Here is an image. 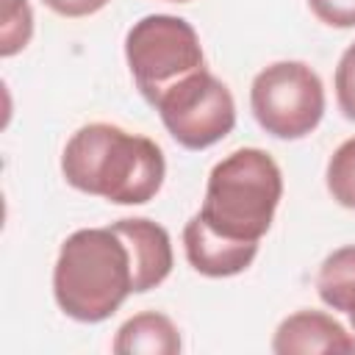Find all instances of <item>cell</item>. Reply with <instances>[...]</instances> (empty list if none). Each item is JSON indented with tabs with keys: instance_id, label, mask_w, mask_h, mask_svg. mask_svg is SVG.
Masks as SVG:
<instances>
[{
	"instance_id": "cell-1",
	"label": "cell",
	"mask_w": 355,
	"mask_h": 355,
	"mask_svg": "<svg viewBox=\"0 0 355 355\" xmlns=\"http://www.w3.org/2000/svg\"><path fill=\"white\" fill-rule=\"evenodd\" d=\"M61 172L78 191L116 205H144L158 194L166 161L153 139L108 122H92L67 141Z\"/></svg>"
},
{
	"instance_id": "cell-2",
	"label": "cell",
	"mask_w": 355,
	"mask_h": 355,
	"mask_svg": "<svg viewBox=\"0 0 355 355\" xmlns=\"http://www.w3.org/2000/svg\"><path fill=\"white\" fill-rule=\"evenodd\" d=\"M58 308L75 322H103L133 294V261L125 239L108 227L67 236L53 269Z\"/></svg>"
},
{
	"instance_id": "cell-3",
	"label": "cell",
	"mask_w": 355,
	"mask_h": 355,
	"mask_svg": "<svg viewBox=\"0 0 355 355\" xmlns=\"http://www.w3.org/2000/svg\"><path fill=\"white\" fill-rule=\"evenodd\" d=\"M280 197L283 175L275 158L258 147H241L211 169L200 216L219 236L258 241L269 230Z\"/></svg>"
},
{
	"instance_id": "cell-4",
	"label": "cell",
	"mask_w": 355,
	"mask_h": 355,
	"mask_svg": "<svg viewBox=\"0 0 355 355\" xmlns=\"http://www.w3.org/2000/svg\"><path fill=\"white\" fill-rule=\"evenodd\" d=\"M125 58L150 105L172 83L205 67L197 31L172 14H150L133 22L125 36Z\"/></svg>"
},
{
	"instance_id": "cell-5",
	"label": "cell",
	"mask_w": 355,
	"mask_h": 355,
	"mask_svg": "<svg viewBox=\"0 0 355 355\" xmlns=\"http://www.w3.org/2000/svg\"><path fill=\"white\" fill-rule=\"evenodd\" d=\"M258 125L275 139L308 136L324 114V86L302 61H277L261 69L250 89Z\"/></svg>"
},
{
	"instance_id": "cell-6",
	"label": "cell",
	"mask_w": 355,
	"mask_h": 355,
	"mask_svg": "<svg viewBox=\"0 0 355 355\" xmlns=\"http://www.w3.org/2000/svg\"><path fill=\"white\" fill-rule=\"evenodd\" d=\"M153 105L169 136L186 150H205L222 141L236 125L230 89L205 67L172 83Z\"/></svg>"
},
{
	"instance_id": "cell-7",
	"label": "cell",
	"mask_w": 355,
	"mask_h": 355,
	"mask_svg": "<svg viewBox=\"0 0 355 355\" xmlns=\"http://www.w3.org/2000/svg\"><path fill=\"white\" fill-rule=\"evenodd\" d=\"M183 250L189 263L205 277H230L244 272L258 255V241H236L211 230L200 214L183 227Z\"/></svg>"
},
{
	"instance_id": "cell-8",
	"label": "cell",
	"mask_w": 355,
	"mask_h": 355,
	"mask_svg": "<svg viewBox=\"0 0 355 355\" xmlns=\"http://www.w3.org/2000/svg\"><path fill=\"white\" fill-rule=\"evenodd\" d=\"M128 244L133 261V291H150L161 286L172 272L169 233L150 219H119L111 225Z\"/></svg>"
},
{
	"instance_id": "cell-9",
	"label": "cell",
	"mask_w": 355,
	"mask_h": 355,
	"mask_svg": "<svg viewBox=\"0 0 355 355\" xmlns=\"http://www.w3.org/2000/svg\"><path fill=\"white\" fill-rule=\"evenodd\" d=\"M272 349L277 355L297 352H355V338L341 322L322 311H297L280 322Z\"/></svg>"
},
{
	"instance_id": "cell-10",
	"label": "cell",
	"mask_w": 355,
	"mask_h": 355,
	"mask_svg": "<svg viewBox=\"0 0 355 355\" xmlns=\"http://www.w3.org/2000/svg\"><path fill=\"white\" fill-rule=\"evenodd\" d=\"M116 355H178L180 336L169 316L144 311L130 316L114 338Z\"/></svg>"
},
{
	"instance_id": "cell-11",
	"label": "cell",
	"mask_w": 355,
	"mask_h": 355,
	"mask_svg": "<svg viewBox=\"0 0 355 355\" xmlns=\"http://www.w3.org/2000/svg\"><path fill=\"white\" fill-rule=\"evenodd\" d=\"M322 302L341 313H355V244L330 252L316 275Z\"/></svg>"
},
{
	"instance_id": "cell-12",
	"label": "cell",
	"mask_w": 355,
	"mask_h": 355,
	"mask_svg": "<svg viewBox=\"0 0 355 355\" xmlns=\"http://www.w3.org/2000/svg\"><path fill=\"white\" fill-rule=\"evenodd\" d=\"M327 191L344 208L355 211V136L347 139L327 161Z\"/></svg>"
},
{
	"instance_id": "cell-13",
	"label": "cell",
	"mask_w": 355,
	"mask_h": 355,
	"mask_svg": "<svg viewBox=\"0 0 355 355\" xmlns=\"http://www.w3.org/2000/svg\"><path fill=\"white\" fill-rule=\"evenodd\" d=\"M0 55L8 58L19 53L33 33V17L28 0H3V17H0Z\"/></svg>"
},
{
	"instance_id": "cell-14",
	"label": "cell",
	"mask_w": 355,
	"mask_h": 355,
	"mask_svg": "<svg viewBox=\"0 0 355 355\" xmlns=\"http://www.w3.org/2000/svg\"><path fill=\"white\" fill-rule=\"evenodd\" d=\"M336 100L347 119H355V42L344 50L336 67Z\"/></svg>"
},
{
	"instance_id": "cell-15",
	"label": "cell",
	"mask_w": 355,
	"mask_h": 355,
	"mask_svg": "<svg viewBox=\"0 0 355 355\" xmlns=\"http://www.w3.org/2000/svg\"><path fill=\"white\" fill-rule=\"evenodd\" d=\"M308 6L330 28H355V0H308Z\"/></svg>"
},
{
	"instance_id": "cell-16",
	"label": "cell",
	"mask_w": 355,
	"mask_h": 355,
	"mask_svg": "<svg viewBox=\"0 0 355 355\" xmlns=\"http://www.w3.org/2000/svg\"><path fill=\"white\" fill-rule=\"evenodd\" d=\"M50 11L61 14V17H89V14H97L108 0H42Z\"/></svg>"
},
{
	"instance_id": "cell-17",
	"label": "cell",
	"mask_w": 355,
	"mask_h": 355,
	"mask_svg": "<svg viewBox=\"0 0 355 355\" xmlns=\"http://www.w3.org/2000/svg\"><path fill=\"white\" fill-rule=\"evenodd\" d=\"M349 322H352V330H355V313H349Z\"/></svg>"
},
{
	"instance_id": "cell-18",
	"label": "cell",
	"mask_w": 355,
	"mask_h": 355,
	"mask_svg": "<svg viewBox=\"0 0 355 355\" xmlns=\"http://www.w3.org/2000/svg\"><path fill=\"white\" fill-rule=\"evenodd\" d=\"M172 3H189V0H172Z\"/></svg>"
}]
</instances>
